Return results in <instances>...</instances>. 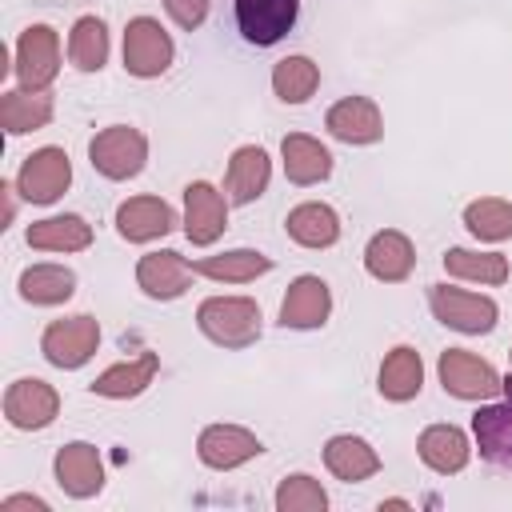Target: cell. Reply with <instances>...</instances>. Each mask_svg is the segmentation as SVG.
I'll return each mask as SVG.
<instances>
[{"mask_svg":"<svg viewBox=\"0 0 512 512\" xmlns=\"http://www.w3.org/2000/svg\"><path fill=\"white\" fill-rule=\"evenodd\" d=\"M196 324L220 348H248L260 340V304L248 296H208L196 308Z\"/></svg>","mask_w":512,"mask_h":512,"instance_id":"cell-1","label":"cell"},{"mask_svg":"<svg viewBox=\"0 0 512 512\" xmlns=\"http://www.w3.org/2000/svg\"><path fill=\"white\" fill-rule=\"evenodd\" d=\"M428 308L432 316L452 328V332H468V336H480V332H492L496 328V300L488 296H476V292H464V288H448V284H432L428 288Z\"/></svg>","mask_w":512,"mask_h":512,"instance_id":"cell-2","label":"cell"},{"mask_svg":"<svg viewBox=\"0 0 512 512\" xmlns=\"http://www.w3.org/2000/svg\"><path fill=\"white\" fill-rule=\"evenodd\" d=\"M88 160H92V168H96L100 176H108V180H128V176H136V172L144 168V160H148V140H144V132L128 128V124H112V128H104V132L92 136Z\"/></svg>","mask_w":512,"mask_h":512,"instance_id":"cell-3","label":"cell"},{"mask_svg":"<svg viewBox=\"0 0 512 512\" xmlns=\"http://www.w3.org/2000/svg\"><path fill=\"white\" fill-rule=\"evenodd\" d=\"M436 372H440L444 392L456 396V400H488V396L504 392L500 372L488 360H480L476 352H468V348H444Z\"/></svg>","mask_w":512,"mask_h":512,"instance_id":"cell-4","label":"cell"},{"mask_svg":"<svg viewBox=\"0 0 512 512\" xmlns=\"http://www.w3.org/2000/svg\"><path fill=\"white\" fill-rule=\"evenodd\" d=\"M176 48H172V36L160 28V20L152 16H136L128 20L124 28V68L140 80H152L160 72H168Z\"/></svg>","mask_w":512,"mask_h":512,"instance_id":"cell-5","label":"cell"},{"mask_svg":"<svg viewBox=\"0 0 512 512\" xmlns=\"http://www.w3.org/2000/svg\"><path fill=\"white\" fill-rule=\"evenodd\" d=\"M68 184H72V164L64 148H36L32 156H24L16 172V192L28 204H52L68 192Z\"/></svg>","mask_w":512,"mask_h":512,"instance_id":"cell-6","label":"cell"},{"mask_svg":"<svg viewBox=\"0 0 512 512\" xmlns=\"http://www.w3.org/2000/svg\"><path fill=\"white\" fill-rule=\"evenodd\" d=\"M96 344H100V324H96L92 316L52 320V324L44 328V336H40L44 360L56 364V368H68V372L80 368V364H88L92 352H96Z\"/></svg>","mask_w":512,"mask_h":512,"instance_id":"cell-7","label":"cell"},{"mask_svg":"<svg viewBox=\"0 0 512 512\" xmlns=\"http://www.w3.org/2000/svg\"><path fill=\"white\" fill-rule=\"evenodd\" d=\"M60 72V36L56 28L48 24H32L20 32V44H16V76H20V88L28 92H44Z\"/></svg>","mask_w":512,"mask_h":512,"instance_id":"cell-8","label":"cell"},{"mask_svg":"<svg viewBox=\"0 0 512 512\" xmlns=\"http://www.w3.org/2000/svg\"><path fill=\"white\" fill-rule=\"evenodd\" d=\"M300 0H236V28L248 44L272 48L296 24Z\"/></svg>","mask_w":512,"mask_h":512,"instance_id":"cell-9","label":"cell"},{"mask_svg":"<svg viewBox=\"0 0 512 512\" xmlns=\"http://www.w3.org/2000/svg\"><path fill=\"white\" fill-rule=\"evenodd\" d=\"M60 412V396L48 380H36V376H24L16 384H8L4 392V416L12 428H24V432H36V428H48Z\"/></svg>","mask_w":512,"mask_h":512,"instance_id":"cell-10","label":"cell"},{"mask_svg":"<svg viewBox=\"0 0 512 512\" xmlns=\"http://www.w3.org/2000/svg\"><path fill=\"white\" fill-rule=\"evenodd\" d=\"M224 228H228V200L208 180H192L184 188V236L208 248L220 240Z\"/></svg>","mask_w":512,"mask_h":512,"instance_id":"cell-11","label":"cell"},{"mask_svg":"<svg viewBox=\"0 0 512 512\" xmlns=\"http://www.w3.org/2000/svg\"><path fill=\"white\" fill-rule=\"evenodd\" d=\"M472 436H476V448L488 464L512 472V376L504 380V400L484 404L472 416Z\"/></svg>","mask_w":512,"mask_h":512,"instance_id":"cell-12","label":"cell"},{"mask_svg":"<svg viewBox=\"0 0 512 512\" xmlns=\"http://www.w3.org/2000/svg\"><path fill=\"white\" fill-rule=\"evenodd\" d=\"M260 452H264V444L256 440V432H248L240 424H208L200 432V440H196V456L216 472L240 468Z\"/></svg>","mask_w":512,"mask_h":512,"instance_id":"cell-13","label":"cell"},{"mask_svg":"<svg viewBox=\"0 0 512 512\" xmlns=\"http://www.w3.org/2000/svg\"><path fill=\"white\" fill-rule=\"evenodd\" d=\"M52 472H56V484L72 496V500H88L104 488V464H100V452L84 440H72L56 452L52 460Z\"/></svg>","mask_w":512,"mask_h":512,"instance_id":"cell-14","label":"cell"},{"mask_svg":"<svg viewBox=\"0 0 512 512\" xmlns=\"http://www.w3.org/2000/svg\"><path fill=\"white\" fill-rule=\"evenodd\" d=\"M192 272H196V268H192L180 252L164 248V252L140 256V264H136V284H140V292L152 296V300H176V296H184V292L192 288Z\"/></svg>","mask_w":512,"mask_h":512,"instance_id":"cell-15","label":"cell"},{"mask_svg":"<svg viewBox=\"0 0 512 512\" xmlns=\"http://www.w3.org/2000/svg\"><path fill=\"white\" fill-rule=\"evenodd\" d=\"M324 128L344 140V144H376L384 136V120H380V108L368 100V96H344L328 108L324 116Z\"/></svg>","mask_w":512,"mask_h":512,"instance_id":"cell-16","label":"cell"},{"mask_svg":"<svg viewBox=\"0 0 512 512\" xmlns=\"http://www.w3.org/2000/svg\"><path fill=\"white\" fill-rule=\"evenodd\" d=\"M176 228V212L160 196H132L116 208V232L128 244H148Z\"/></svg>","mask_w":512,"mask_h":512,"instance_id":"cell-17","label":"cell"},{"mask_svg":"<svg viewBox=\"0 0 512 512\" xmlns=\"http://www.w3.org/2000/svg\"><path fill=\"white\" fill-rule=\"evenodd\" d=\"M332 312V292L320 276H296L288 284V296L280 304V324L284 328H320Z\"/></svg>","mask_w":512,"mask_h":512,"instance_id":"cell-18","label":"cell"},{"mask_svg":"<svg viewBox=\"0 0 512 512\" xmlns=\"http://www.w3.org/2000/svg\"><path fill=\"white\" fill-rule=\"evenodd\" d=\"M272 180V160L264 148L256 144H244L232 152L228 160V172H224V192H228V204H252Z\"/></svg>","mask_w":512,"mask_h":512,"instance_id":"cell-19","label":"cell"},{"mask_svg":"<svg viewBox=\"0 0 512 512\" xmlns=\"http://www.w3.org/2000/svg\"><path fill=\"white\" fill-rule=\"evenodd\" d=\"M412 264H416L412 240H408L404 232H396V228L376 232V236L368 240V248H364V268H368V276H376V280H384V284L408 280Z\"/></svg>","mask_w":512,"mask_h":512,"instance_id":"cell-20","label":"cell"},{"mask_svg":"<svg viewBox=\"0 0 512 512\" xmlns=\"http://www.w3.org/2000/svg\"><path fill=\"white\" fill-rule=\"evenodd\" d=\"M420 384H424V360H420V352L408 348V344H396V348L384 356L380 376H376L380 396L392 400V404H404V400L420 396Z\"/></svg>","mask_w":512,"mask_h":512,"instance_id":"cell-21","label":"cell"},{"mask_svg":"<svg viewBox=\"0 0 512 512\" xmlns=\"http://www.w3.org/2000/svg\"><path fill=\"white\" fill-rule=\"evenodd\" d=\"M280 156H284V176L292 184H320L332 172V152L304 132H288L280 140Z\"/></svg>","mask_w":512,"mask_h":512,"instance_id":"cell-22","label":"cell"},{"mask_svg":"<svg viewBox=\"0 0 512 512\" xmlns=\"http://www.w3.org/2000/svg\"><path fill=\"white\" fill-rule=\"evenodd\" d=\"M156 368H160V356L156 352H140L136 360H120V364L104 368L88 388L96 396H108V400H128V396H140L156 380Z\"/></svg>","mask_w":512,"mask_h":512,"instance_id":"cell-23","label":"cell"},{"mask_svg":"<svg viewBox=\"0 0 512 512\" xmlns=\"http://www.w3.org/2000/svg\"><path fill=\"white\" fill-rule=\"evenodd\" d=\"M416 452H420V460H424L432 472H440V476L460 472V468L468 464V456H472L468 436H464L456 424H432V428H424L420 440H416Z\"/></svg>","mask_w":512,"mask_h":512,"instance_id":"cell-24","label":"cell"},{"mask_svg":"<svg viewBox=\"0 0 512 512\" xmlns=\"http://www.w3.org/2000/svg\"><path fill=\"white\" fill-rule=\"evenodd\" d=\"M324 464H328V472H332L336 480H344V484H360V480H368V476L380 472L376 448H372L368 440H360V436H332V440L324 444Z\"/></svg>","mask_w":512,"mask_h":512,"instance_id":"cell-25","label":"cell"},{"mask_svg":"<svg viewBox=\"0 0 512 512\" xmlns=\"http://www.w3.org/2000/svg\"><path fill=\"white\" fill-rule=\"evenodd\" d=\"M288 236L300 244V248H332L340 240V216L320 204V200H308V204H296L284 220Z\"/></svg>","mask_w":512,"mask_h":512,"instance_id":"cell-26","label":"cell"},{"mask_svg":"<svg viewBox=\"0 0 512 512\" xmlns=\"http://www.w3.org/2000/svg\"><path fill=\"white\" fill-rule=\"evenodd\" d=\"M92 244V224L84 216H48V220H36L28 224V248H40V252H80Z\"/></svg>","mask_w":512,"mask_h":512,"instance_id":"cell-27","label":"cell"},{"mask_svg":"<svg viewBox=\"0 0 512 512\" xmlns=\"http://www.w3.org/2000/svg\"><path fill=\"white\" fill-rule=\"evenodd\" d=\"M52 120V96L48 92H4L0 96V128L8 136H24V132H36Z\"/></svg>","mask_w":512,"mask_h":512,"instance_id":"cell-28","label":"cell"},{"mask_svg":"<svg viewBox=\"0 0 512 512\" xmlns=\"http://www.w3.org/2000/svg\"><path fill=\"white\" fill-rule=\"evenodd\" d=\"M76 292V272L64 268V264H32L20 272V296L28 304H64L68 296Z\"/></svg>","mask_w":512,"mask_h":512,"instance_id":"cell-29","label":"cell"},{"mask_svg":"<svg viewBox=\"0 0 512 512\" xmlns=\"http://www.w3.org/2000/svg\"><path fill=\"white\" fill-rule=\"evenodd\" d=\"M200 276L208 280H224V284H248L256 276H264L272 268V260L264 252H252V248H232V252H220V256H200L192 264Z\"/></svg>","mask_w":512,"mask_h":512,"instance_id":"cell-30","label":"cell"},{"mask_svg":"<svg viewBox=\"0 0 512 512\" xmlns=\"http://www.w3.org/2000/svg\"><path fill=\"white\" fill-rule=\"evenodd\" d=\"M68 60L80 72H100L108 64V28L100 16H80L68 36Z\"/></svg>","mask_w":512,"mask_h":512,"instance_id":"cell-31","label":"cell"},{"mask_svg":"<svg viewBox=\"0 0 512 512\" xmlns=\"http://www.w3.org/2000/svg\"><path fill=\"white\" fill-rule=\"evenodd\" d=\"M316 84H320V68L308 56H284L272 68V92L284 104H304L316 92Z\"/></svg>","mask_w":512,"mask_h":512,"instance_id":"cell-32","label":"cell"},{"mask_svg":"<svg viewBox=\"0 0 512 512\" xmlns=\"http://www.w3.org/2000/svg\"><path fill=\"white\" fill-rule=\"evenodd\" d=\"M448 276L460 280H480V284H504L508 280V260L500 252H472V248H448L444 252Z\"/></svg>","mask_w":512,"mask_h":512,"instance_id":"cell-33","label":"cell"},{"mask_svg":"<svg viewBox=\"0 0 512 512\" xmlns=\"http://www.w3.org/2000/svg\"><path fill=\"white\" fill-rule=\"evenodd\" d=\"M464 224L476 240H488V244H500L512 236V204L508 200H496V196H484V200H472L464 208Z\"/></svg>","mask_w":512,"mask_h":512,"instance_id":"cell-34","label":"cell"},{"mask_svg":"<svg viewBox=\"0 0 512 512\" xmlns=\"http://www.w3.org/2000/svg\"><path fill=\"white\" fill-rule=\"evenodd\" d=\"M276 508L280 512H324L328 508V492L320 488V480L296 472V476H284L280 488H276Z\"/></svg>","mask_w":512,"mask_h":512,"instance_id":"cell-35","label":"cell"},{"mask_svg":"<svg viewBox=\"0 0 512 512\" xmlns=\"http://www.w3.org/2000/svg\"><path fill=\"white\" fill-rule=\"evenodd\" d=\"M164 8H168V16H172L180 28H188V32L208 20V0H164Z\"/></svg>","mask_w":512,"mask_h":512,"instance_id":"cell-36","label":"cell"},{"mask_svg":"<svg viewBox=\"0 0 512 512\" xmlns=\"http://www.w3.org/2000/svg\"><path fill=\"white\" fill-rule=\"evenodd\" d=\"M16 508H32V512H48V504L40 496H8L0 500V512H16Z\"/></svg>","mask_w":512,"mask_h":512,"instance_id":"cell-37","label":"cell"},{"mask_svg":"<svg viewBox=\"0 0 512 512\" xmlns=\"http://www.w3.org/2000/svg\"><path fill=\"white\" fill-rule=\"evenodd\" d=\"M0 192H4V224H12V216H16V196H12V192H16V188H12V184H4Z\"/></svg>","mask_w":512,"mask_h":512,"instance_id":"cell-38","label":"cell"},{"mask_svg":"<svg viewBox=\"0 0 512 512\" xmlns=\"http://www.w3.org/2000/svg\"><path fill=\"white\" fill-rule=\"evenodd\" d=\"M508 360H512V352H508Z\"/></svg>","mask_w":512,"mask_h":512,"instance_id":"cell-39","label":"cell"}]
</instances>
